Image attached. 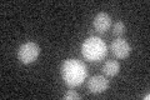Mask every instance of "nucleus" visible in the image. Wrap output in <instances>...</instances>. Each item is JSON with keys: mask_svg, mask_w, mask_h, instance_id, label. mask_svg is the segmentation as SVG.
I'll use <instances>...</instances> for the list:
<instances>
[{"mask_svg": "<svg viewBox=\"0 0 150 100\" xmlns=\"http://www.w3.org/2000/svg\"><path fill=\"white\" fill-rule=\"evenodd\" d=\"M93 26L98 33H106L109 30V28L111 26V18L109 16V14L106 13H99L98 15L94 18Z\"/></svg>", "mask_w": 150, "mask_h": 100, "instance_id": "nucleus-6", "label": "nucleus"}, {"mask_svg": "<svg viewBox=\"0 0 150 100\" xmlns=\"http://www.w3.org/2000/svg\"><path fill=\"white\" fill-rule=\"evenodd\" d=\"M65 100H75V99H80L81 96L79 95L75 90H69V91L67 94H64V96H63Z\"/></svg>", "mask_w": 150, "mask_h": 100, "instance_id": "nucleus-9", "label": "nucleus"}, {"mask_svg": "<svg viewBox=\"0 0 150 100\" xmlns=\"http://www.w3.org/2000/svg\"><path fill=\"white\" fill-rule=\"evenodd\" d=\"M109 87V82L105 77L103 75H96V77H91L88 80V90L93 94H101Z\"/></svg>", "mask_w": 150, "mask_h": 100, "instance_id": "nucleus-5", "label": "nucleus"}, {"mask_svg": "<svg viewBox=\"0 0 150 100\" xmlns=\"http://www.w3.org/2000/svg\"><path fill=\"white\" fill-rule=\"evenodd\" d=\"M88 75L86 66L78 59H68L62 66V77L69 87H79Z\"/></svg>", "mask_w": 150, "mask_h": 100, "instance_id": "nucleus-1", "label": "nucleus"}, {"mask_svg": "<svg viewBox=\"0 0 150 100\" xmlns=\"http://www.w3.org/2000/svg\"><path fill=\"white\" fill-rule=\"evenodd\" d=\"M112 31H114V34L118 35V36L123 35L124 33H125V24L121 21V20L118 21V23H116L115 25H114V30H112Z\"/></svg>", "mask_w": 150, "mask_h": 100, "instance_id": "nucleus-8", "label": "nucleus"}, {"mask_svg": "<svg viewBox=\"0 0 150 100\" xmlns=\"http://www.w3.org/2000/svg\"><path fill=\"white\" fill-rule=\"evenodd\" d=\"M40 54V48L34 41L24 43L18 50V59L21 64H31L38 59Z\"/></svg>", "mask_w": 150, "mask_h": 100, "instance_id": "nucleus-3", "label": "nucleus"}, {"mask_svg": "<svg viewBox=\"0 0 150 100\" xmlns=\"http://www.w3.org/2000/svg\"><path fill=\"white\" fill-rule=\"evenodd\" d=\"M106 45L100 38L91 36L81 45V54L89 61H100L106 55Z\"/></svg>", "mask_w": 150, "mask_h": 100, "instance_id": "nucleus-2", "label": "nucleus"}, {"mask_svg": "<svg viewBox=\"0 0 150 100\" xmlns=\"http://www.w3.org/2000/svg\"><path fill=\"white\" fill-rule=\"evenodd\" d=\"M119 70H120V64L116 60H109L103 65V73H104L106 77H110V78L118 75Z\"/></svg>", "mask_w": 150, "mask_h": 100, "instance_id": "nucleus-7", "label": "nucleus"}, {"mask_svg": "<svg viewBox=\"0 0 150 100\" xmlns=\"http://www.w3.org/2000/svg\"><path fill=\"white\" fill-rule=\"evenodd\" d=\"M149 98H150V95H149V94H146V95H145V96H144V99H146V100H148Z\"/></svg>", "mask_w": 150, "mask_h": 100, "instance_id": "nucleus-10", "label": "nucleus"}, {"mask_svg": "<svg viewBox=\"0 0 150 100\" xmlns=\"http://www.w3.org/2000/svg\"><path fill=\"white\" fill-rule=\"evenodd\" d=\"M110 50L118 59H125L130 55L131 48L129 45V43L125 39H123V38H118V39H115L111 43Z\"/></svg>", "mask_w": 150, "mask_h": 100, "instance_id": "nucleus-4", "label": "nucleus"}]
</instances>
